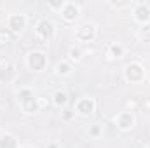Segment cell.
<instances>
[{
    "label": "cell",
    "instance_id": "cell-1",
    "mask_svg": "<svg viewBox=\"0 0 150 148\" xmlns=\"http://www.w3.org/2000/svg\"><path fill=\"white\" fill-rule=\"evenodd\" d=\"M63 14H65V18H67V19H74L75 16L79 14V9H77V5H75V4H68Z\"/></svg>",
    "mask_w": 150,
    "mask_h": 148
},
{
    "label": "cell",
    "instance_id": "cell-2",
    "mask_svg": "<svg viewBox=\"0 0 150 148\" xmlns=\"http://www.w3.org/2000/svg\"><path fill=\"white\" fill-rule=\"evenodd\" d=\"M136 14H138V18H140V19H143V18H145V19H149V18H150V9L147 7V5H142V7L136 11Z\"/></svg>",
    "mask_w": 150,
    "mask_h": 148
}]
</instances>
